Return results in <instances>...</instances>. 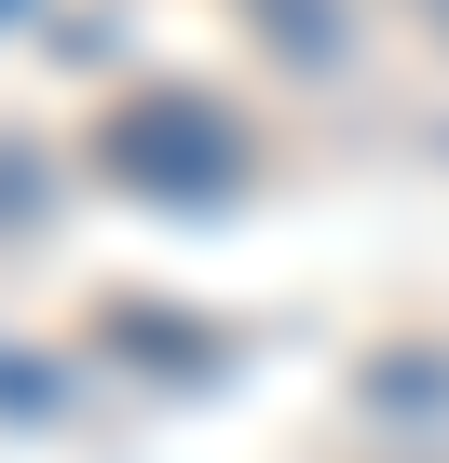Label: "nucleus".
I'll return each instance as SVG.
<instances>
[{
  "mask_svg": "<svg viewBox=\"0 0 449 463\" xmlns=\"http://www.w3.org/2000/svg\"><path fill=\"white\" fill-rule=\"evenodd\" d=\"M96 164L123 177V191H232L246 177V137H232V109L218 96H191V82H164V96H123L109 123H96Z\"/></svg>",
  "mask_w": 449,
  "mask_h": 463,
  "instance_id": "nucleus-1",
  "label": "nucleus"
},
{
  "mask_svg": "<svg viewBox=\"0 0 449 463\" xmlns=\"http://www.w3.org/2000/svg\"><path fill=\"white\" fill-rule=\"evenodd\" d=\"M246 14H259V42H273L286 69H327V55L354 42V14H341V0H246Z\"/></svg>",
  "mask_w": 449,
  "mask_h": 463,
  "instance_id": "nucleus-2",
  "label": "nucleus"
},
{
  "mask_svg": "<svg viewBox=\"0 0 449 463\" xmlns=\"http://www.w3.org/2000/svg\"><path fill=\"white\" fill-rule=\"evenodd\" d=\"M42 191H55V177H42V150H0V232L42 218Z\"/></svg>",
  "mask_w": 449,
  "mask_h": 463,
  "instance_id": "nucleus-3",
  "label": "nucleus"
},
{
  "mask_svg": "<svg viewBox=\"0 0 449 463\" xmlns=\"http://www.w3.org/2000/svg\"><path fill=\"white\" fill-rule=\"evenodd\" d=\"M408 14H422V28H435V42H449V0H408Z\"/></svg>",
  "mask_w": 449,
  "mask_h": 463,
  "instance_id": "nucleus-4",
  "label": "nucleus"
},
{
  "mask_svg": "<svg viewBox=\"0 0 449 463\" xmlns=\"http://www.w3.org/2000/svg\"><path fill=\"white\" fill-rule=\"evenodd\" d=\"M0 14H28V0H0Z\"/></svg>",
  "mask_w": 449,
  "mask_h": 463,
  "instance_id": "nucleus-5",
  "label": "nucleus"
}]
</instances>
